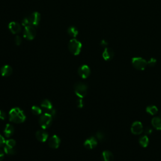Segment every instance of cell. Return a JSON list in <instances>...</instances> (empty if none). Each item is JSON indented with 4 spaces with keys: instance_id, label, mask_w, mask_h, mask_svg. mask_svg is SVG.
<instances>
[{
    "instance_id": "9",
    "label": "cell",
    "mask_w": 161,
    "mask_h": 161,
    "mask_svg": "<svg viewBox=\"0 0 161 161\" xmlns=\"http://www.w3.org/2000/svg\"><path fill=\"white\" fill-rule=\"evenodd\" d=\"M91 74L89 67L87 65H83L78 69V74L83 79L88 78Z\"/></svg>"
},
{
    "instance_id": "22",
    "label": "cell",
    "mask_w": 161,
    "mask_h": 161,
    "mask_svg": "<svg viewBox=\"0 0 161 161\" xmlns=\"http://www.w3.org/2000/svg\"><path fill=\"white\" fill-rule=\"evenodd\" d=\"M139 143L142 147H147L149 143V139L147 135L142 136L139 139Z\"/></svg>"
},
{
    "instance_id": "18",
    "label": "cell",
    "mask_w": 161,
    "mask_h": 161,
    "mask_svg": "<svg viewBox=\"0 0 161 161\" xmlns=\"http://www.w3.org/2000/svg\"><path fill=\"white\" fill-rule=\"evenodd\" d=\"M103 161H113L114 156L113 154L109 151H104L102 153Z\"/></svg>"
},
{
    "instance_id": "7",
    "label": "cell",
    "mask_w": 161,
    "mask_h": 161,
    "mask_svg": "<svg viewBox=\"0 0 161 161\" xmlns=\"http://www.w3.org/2000/svg\"><path fill=\"white\" fill-rule=\"evenodd\" d=\"M131 132L134 135H140L143 132V127L142 124L139 121L133 122L131 127Z\"/></svg>"
},
{
    "instance_id": "19",
    "label": "cell",
    "mask_w": 161,
    "mask_h": 161,
    "mask_svg": "<svg viewBox=\"0 0 161 161\" xmlns=\"http://www.w3.org/2000/svg\"><path fill=\"white\" fill-rule=\"evenodd\" d=\"M152 126L158 130H161V118L160 117H154L152 120Z\"/></svg>"
},
{
    "instance_id": "35",
    "label": "cell",
    "mask_w": 161,
    "mask_h": 161,
    "mask_svg": "<svg viewBox=\"0 0 161 161\" xmlns=\"http://www.w3.org/2000/svg\"><path fill=\"white\" fill-rule=\"evenodd\" d=\"M160 118H161V112H160Z\"/></svg>"
},
{
    "instance_id": "26",
    "label": "cell",
    "mask_w": 161,
    "mask_h": 161,
    "mask_svg": "<svg viewBox=\"0 0 161 161\" xmlns=\"http://www.w3.org/2000/svg\"><path fill=\"white\" fill-rule=\"evenodd\" d=\"M5 145L6 146H8L10 147H12V148H14L15 146L16 145V142L15 140L13 139H8V140L6 141Z\"/></svg>"
},
{
    "instance_id": "5",
    "label": "cell",
    "mask_w": 161,
    "mask_h": 161,
    "mask_svg": "<svg viewBox=\"0 0 161 161\" xmlns=\"http://www.w3.org/2000/svg\"><path fill=\"white\" fill-rule=\"evenodd\" d=\"M132 64L134 68L139 71H143L147 65V62L142 57L132 58Z\"/></svg>"
},
{
    "instance_id": "11",
    "label": "cell",
    "mask_w": 161,
    "mask_h": 161,
    "mask_svg": "<svg viewBox=\"0 0 161 161\" xmlns=\"http://www.w3.org/2000/svg\"><path fill=\"white\" fill-rule=\"evenodd\" d=\"M60 143L61 140L59 137L56 135L51 137L48 141L49 146L52 149H57L60 145Z\"/></svg>"
},
{
    "instance_id": "13",
    "label": "cell",
    "mask_w": 161,
    "mask_h": 161,
    "mask_svg": "<svg viewBox=\"0 0 161 161\" xmlns=\"http://www.w3.org/2000/svg\"><path fill=\"white\" fill-rule=\"evenodd\" d=\"M8 28L10 32L13 34H17L21 32L22 28L20 24H18L17 22H11L8 25Z\"/></svg>"
},
{
    "instance_id": "2",
    "label": "cell",
    "mask_w": 161,
    "mask_h": 161,
    "mask_svg": "<svg viewBox=\"0 0 161 161\" xmlns=\"http://www.w3.org/2000/svg\"><path fill=\"white\" fill-rule=\"evenodd\" d=\"M82 48V44L79 40L75 38L71 39L68 45V49L69 52L74 56L79 55Z\"/></svg>"
},
{
    "instance_id": "33",
    "label": "cell",
    "mask_w": 161,
    "mask_h": 161,
    "mask_svg": "<svg viewBox=\"0 0 161 161\" xmlns=\"http://www.w3.org/2000/svg\"><path fill=\"white\" fill-rule=\"evenodd\" d=\"M108 43L105 40H102L101 43H100V45H101V47H106V46L108 45Z\"/></svg>"
},
{
    "instance_id": "23",
    "label": "cell",
    "mask_w": 161,
    "mask_h": 161,
    "mask_svg": "<svg viewBox=\"0 0 161 161\" xmlns=\"http://www.w3.org/2000/svg\"><path fill=\"white\" fill-rule=\"evenodd\" d=\"M96 138L100 142H104L106 139V134L103 131H98L96 133Z\"/></svg>"
},
{
    "instance_id": "28",
    "label": "cell",
    "mask_w": 161,
    "mask_h": 161,
    "mask_svg": "<svg viewBox=\"0 0 161 161\" xmlns=\"http://www.w3.org/2000/svg\"><path fill=\"white\" fill-rule=\"evenodd\" d=\"M157 63V60L154 58H151L150 60L147 62V64H148L150 67H154L155 65Z\"/></svg>"
},
{
    "instance_id": "8",
    "label": "cell",
    "mask_w": 161,
    "mask_h": 161,
    "mask_svg": "<svg viewBox=\"0 0 161 161\" xmlns=\"http://www.w3.org/2000/svg\"><path fill=\"white\" fill-rule=\"evenodd\" d=\"M30 25L37 26L40 21V14L38 12H33V13L27 17Z\"/></svg>"
},
{
    "instance_id": "30",
    "label": "cell",
    "mask_w": 161,
    "mask_h": 161,
    "mask_svg": "<svg viewBox=\"0 0 161 161\" xmlns=\"http://www.w3.org/2000/svg\"><path fill=\"white\" fill-rule=\"evenodd\" d=\"M6 118V113L3 111V110H0V120H4Z\"/></svg>"
},
{
    "instance_id": "25",
    "label": "cell",
    "mask_w": 161,
    "mask_h": 161,
    "mask_svg": "<svg viewBox=\"0 0 161 161\" xmlns=\"http://www.w3.org/2000/svg\"><path fill=\"white\" fill-rule=\"evenodd\" d=\"M4 151L8 155H14L16 154V151L14 148H12V147H10L6 145H5L4 147Z\"/></svg>"
},
{
    "instance_id": "27",
    "label": "cell",
    "mask_w": 161,
    "mask_h": 161,
    "mask_svg": "<svg viewBox=\"0 0 161 161\" xmlns=\"http://www.w3.org/2000/svg\"><path fill=\"white\" fill-rule=\"evenodd\" d=\"M76 105L77 107L79 108H82L84 106V102L83 100V98H79L77 101H76Z\"/></svg>"
},
{
    "instance_id": "14",
    "label": "cell",
    "mask_w": 161,
    "mask_h": 161,
    "mask_svg": "<svg viewBox=\"0 0 161 161\" xmlns=\"http://www.w3.org/2000/svg\"><path fill=\"white\" fill-rule=\"evenodd\" d=\"M35 136L38 141L41 142H45L47 141L49 135L45 130H38L36 132Z\"/></svg>"
},
{
    "instance_id": "15",
    "label": "cell",
    "mask_w": 161,
    "mask_h": 161,
    "mask_svg": "<svg viewBox=\"0 0 161 161\" xmlns=\"http://www.w3.org/2000/svg\"><path fill=\"white\" fill-rule=\"evenodd\" d=\"M40 106H41L42 110H44L45 113H49L53 109V105L52 103L48 100H44L41 102Z\"/></svg>"
},
{
    "instance_id": "24",
    "label": "cell",
    "mask_w": 161,
    "mask_h": 161,
    "mask_svg": "<svg viewBox=\"0 0 161 161\" xmlns=\"http://www.w3.org/2000/svg\"><path fill=\"white\" fill-rule=\"evenodd\" d=\"M32 112L35 115H40L42 114V109L37 106H33L32 107Z\"/></svg>"
},
{
    "instance_id": "20",
    "label": "cell",
    "mask_w": 161,
    "mask_h": 161,
    "mask_svg": "<svg viewBox=\"0 0 161 161\" xmlns=\"http://www.w3.org/2000/svg\"><path fill=\"white\" fill-rule=\"evenodd\" d=\"M146 112L151 115H155L158 113V108L154 105H151L147 107Z\"/></svg>"
},
{
    "instance_id": "16",
    "label": "cell",
    "mask_w": 161,
    "mask_h": 161,
    "mask_svg": "<svg viewBox=\"0 0 161 161\" xmlns=\"http://www.w3.org/2000/svg\"><path fill=\"white\" fill-rule=\"evenodd\" d=\"M0 72H1L2 76H3L4 77H8V76L11 75V74L13 73V69L10 65H5L1 68Z\"/></svg>"
},
{
    "instance_id": "32",
    "label": "cell",
    "mask_w": 161,
    "mask_h": 161,
    "mask_svg": "<svg viewBox=\"0 0 161 161\" xmlns=\"http://www.w3.org/2000/svg\"><path fill=\"white\" fill-rule=\"evenodd\" d=\"M144 132L145 133V134H147V135H150V134H151L152 133V129L151 128V127H147L145 128V129L144 130Z\"/></svg>"
},
{
    "instance_id": "6",
    "label": "cell",
    "mask_w": 161,
    "mask_h": 161,
    "mask_svg": "<svg viewBox=\"0 0 161 161\" xmlns=\"http://www.w3.org/2000/svg\"><path fill=\"white\" fill-rule=\"evenodd\" d=\"M37 34L36 30L34 26L28 25L25 26V30L23 32V37L29 40H32L34 39Z\"/></svg>"
},
{
    "instance_id": "31",
    "label": "cell",
    "mask_w": 161,
    "mask_h": 161,
    "mask_svg": "<svg viewBox=\"0 0 161 161\" xmlns=\"http://www.w3.org/2000/svg\"><path fill=\"white\" fill-rule=\"evenodd\" d=\"M5 143H6L5 139L2 135H0V147H3L5 144Z\"/></svg>"
},
{
    "instance_id": "1",
    "label": "cell",
    "mask_w": 161,
    "mask_h": 161,
    "mask_svg": "<svg viewBox=\"0 0 161 161\" xmlns=\"http://www.w3.org/2000/svg\"><path fill=\"white\" fill-rule=\"evenodd\" d=\"M26 116L24 112L19 108H12L9 112V120L11 122L21 124L25 122Z\"/></svg>"
},
{
    "instance_id": "12",
    "label": "cell",
    "mask_w": 161,
    "mask_h": 161,
    "mask_svg": "<svg viewBox=\"0 0 161 161\" xmlns=\"http://www.w3.org/2000/svg\"><path fill=\"white\" fill-rule=\"evenodd\" d=\"M102 56L105 61H111L115 56L114 50L110 47H106L103 52Z\"/></svg>"
},
{
    "instance_id": "21",
    "label": "cell",
    "mask_w": 161,
    "mask_h": 161,
    "mask_svg": "<svg viewBox=\"0 0 161 161\" xmlns=\"http://www.w3.org/2000/svg\"><path fill=\"white\" fill-rule=\"evenodd\" d=\"M68 33L71 37L75 38L78 35L79 32H78V29L76 27V26H71L68 29Z\"/></svg>"
},
{
    "instance_id": "34",
    "label": "cell",
    "mask_w": 161,
    "mask_h": 161,
    "mask_svg": "<svg viewBox=\"0 0 161 161\" xmlns=\"http://www.w3.org/2000/svg\"><path fill=\"white\" fill-rule=\"evenodd\" d=\"M3 158H4V153L2 150H0V161H2Z\"/></svg>"
},
{
    "instance_id": "17",
    "label": "cell",
    "mask_w": 161,
    "mask_h": 161,
    "mask_svg": "<svg viewBox=\"0 0 161 161\" xmlns=\"http://www.w3.org/2000/svg\"><path fill=\"white\" fill-rule=\"evenodd\" d=\"M14 127L11 124H7L4 130V135L6 138L11 137L14 133Z\"/></svg>"
},
{
    "instance_id": "10",
    "label": "cell",
    "mask_w": 161,
    "mask_h": 161,
    "mask_svg": "<svg viewBox=\"0 0 161 161\" xmlns=\"http://www.w3.org/2000/svg\"><path fill=\"white\" fill-rule=\"evenodd\" d=\"M98 140L95 137H91L87 139L84 142V146L88 149H92L97 146Z\"/></svg>"
},
{
    "instance_id": "29",
    "label": "cell",
    "mask_w": 161,
    "mask_h": 161,
    "mask_svg": "<svg viewBox=\"0 0 161 161\" xmlns=\"http://www.w3.org/2000/svg\"><path fill=\"white\" fill-rule=\"evenodd\" d=\"M15 44L17 45H20L21 44H22V38L20 36L17 35L16 36L15 38Z\"/></svg>"
},
{
    "instance_id": "4",
    "label": "cell",
    "mask_w": 161,
    "mask_h": 161,
    "mask_svg": "<svg viewBox=\"0 0 161 161\" xmlns=\"http://www.w3.org/2000/svg\"><path fill=\"white\" fill-rule=\"evenodd\" d=\"M52 116L47 113H45L40 116L39 118V124L43 129L48 128L52 124Z\"/></svg>"
},
{
    "instance_id": "3",
    "label": "cell",
    "mask_w": 161,
    "mask_h": 161,
    "mask_svg": "<svg viewBox=\"0 0 161 161\" xmlns=\"http://www.w3.org/2000/svg\"><path fill=\"white\" fill-rule=\"evenodd\" d=\"M88 91V86L83 83H78L74 85V92L78 98H83L86 96Z\"/></svg>"
}]
</instances>
